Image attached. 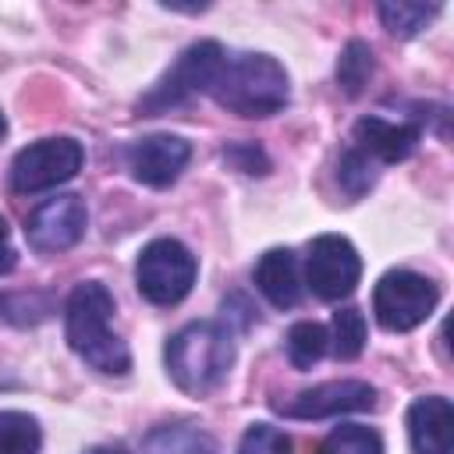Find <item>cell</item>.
I'll use <instances>...</instances> for the list:
<instances>
[{"mask_svg":"<svg viewBox=\"0 0 454 454\" xmlns=\"http://www.w3.org/2000/svg\"><path fill=\"white\" fill-rule=\"evenodd\" d=\"M440 301V287L411 270H390L380 277L376 291H372V312L380 319L383 330L390 333H404L415 330L419 323H426L433 316Z\"/></svg>","mask_w":454,"mask_h":454,"instance_id":"5","label":"cell"},{"mask_svg":"<svg viewBox=\"0 0 454 454\" xmlns=\"http://www.w3.org/2000/svg\"><path fill=\"white\" fill-rule=\"evenodd\" d=\"M43 429L25 411H0V454H39Z\"/></svg>","mask_w":454,"mask_h":454,"instance_id":"18","label":"cell"},{"mask_svg":"<svg viewBox=\"0 0 454 454\" xmlns=\"http://www.w3.org/2000/svg\"><path fill=\"white\" fill-rule=\"evenodd\" d=\"M199 262L177 238H156L138 252L135 284L138 294L153 305H177L195 284Z\"/></svg>","mask_w":454,"mask_h":454,"instance_id":"4","label":"cell"},{"mask_svg":"<svg viewBox=\"0 0 454 454\" xmlns=\"http://www.w3.org/2000/svg\"><path fill=\"white\" fill-rule=\"evenodd\" d=\"M408 440L415 454H450L454 443V408L447 397H415L408 408Z\"/></svg>","mask_w":454,"mask_h":454,"instance_id":"12","label":"cell"},{"mask_svg":"<svg viewBox=\"0 0 454 454\" xmlns=\"http://www.w3.org/2000/svg\"><path fill=\"white\" fill-rule=\"evenodd\" d=\"M85 454H128L124 447H89Z\"/></svg>","mask_w":454,"mask_h":454,"instance_id":"26","label":"cell"},{"mask_svg":"<svg viewBox=\"0 0 454 454\" xmlns=\"http://www.w3.org/2000/svg\"><path fill=\"white\" fill-rule=\"evenodd\" d=\"M372 67H376V64H372L369 43L351 39V43L340 50V60H337V85H340V92H344V96H358V92L369 85Z\"/></svg>","mask_w":454,"mask_h":454,"instance_id":"19","label":"cell"},{"mask_svg":"<svg viewBox=\"0 0 454 454\" xmlns=\"http://www.w3.org/2000/svg\"><path fill=\"white\" fill-rule=\"evenodd\" d=\"M206 92L238 117H270L291 96L287 71L266 53H223Z\"/></svg>","mask_w":454,"mask_h":454,"instance_id":"2","label":"cell"},{"mask_svg":"<svg viewBox=\"0 0 454 454\" xmlns=\"http://www.w3.org/2000/svg\"><path fill=\"white\" fill-rule=\"evenodd\" d=\"M362 277V259L355 245L340 234H319L309 245L305 259V280L323 301H340L358 287Z\"/></svg>","mask_w":454,"mask_h":454,"instance_id":"8","label":"cell"},{"mask_svg":"<svg viewBox=\"0 0 454 454\" xmlns=\"http://www.w3.org/2000/svg\"><path fill=\"white\" fill-rule=\"evenodd\" d=\"M255 287L262 298L277 309H294L301 298V277H298V259L291 248H270L255 262Z\"/></svg>","mask_w":454,"mask_h":454,"instance_id":"14","label":"cell"},{"mask_svg":"<svg viewBox=\"0 0 454 454\" xmlns=\"http://www.w3.org/2000/svg\"><path fill=\"white\" fill-rule=\"evenodd\" d=\"M330 344H333V355L340 362H351V358L362 355V348H365V316H362V309L344 305V309L333 312Z\"/></svg>","mask_w":454,"mask_h":454,"instance_id":"17","label":"cell"},{"mask_svg":"<svg viewBox=\"0 0 454 454\" xmlns=\"http://www.w3.org/2000/svg\"><path fill=\"white\" fill-rule=\"evenodd\" d=\"M337 177H340V188H344L351 199H358V195H365V192L372 188V181H376V163H372L365 153H358V149L351 145V149H344V156H340V163H337Z\"/></svg>","mask_w":454,"mask_h":454,"instance_id":"22","label":"cell"},{"mask_svg":"<svg viewBox=\"0 0 454 454\" xmlns=\"http://www.w3.org/2000/svg\"><path fill=\"white\" fill-rule=\"evenodd\" d=\"M376 11H380L383 28H387L390 35H397V39L419 35V32L440 14L436 4H404V0H397V4H380Z\"/></svg>","mask_w":454,"mask_h":454,"instance_id":"16","label":"cell"},{"mask_svg":"<svg viewBox=\"0 0 454 454\" xmlns=\"http://www.w3.org/2000/svg\"><path fill=\"white\" fill-rule=\"evenodd\" d=\"M220 60H223V46L220 43H213V39L192 43L174 60V67L138 99V110L145 117H156V114H167L170 106H181L195 92H206L213 74H216V67H220Z\"/></svg>","mask_w":454,"mask_h":454,"instance_id":"6","label":"cell"},{"mask_svg":"<svg viewBox=\"0 0 454 454\" xmlns=\"http://www.w3.org/2000/svg\"><path fill=\"white\" fill-rule=\"evenodd\" d=\"M14 262H18V252H14V245H11L7 220L0 216V277H4V273H11V270H14Z\"/></svg>","mask_w":454,"mask_h":454,"instance_id":"25","label":"cell"},{"mask_svg":"<svg viewBox=\"0 0 454 454\" xmlns=\"http://www.w3.org/2000/svg\"><path fill=\"white\" fill-rule=\"evenodd\" d=\"M145 454H216V443L195 426H160L149 433Z\"/></svg>","mask_w":454,"mask_h":454,"instance_id":"15","label":"cell"},{"mask_svg":"<svg viewBox=\"0 0 454 454\" xmlns=\"http://www.w3.org/2000/svg\"><path fill=\"white\" fill-rule=\"evenodd\" d=\"M7 135V121H4V114H0V138Z\"/></svg>","mask_w":454,"mask_h":454,"instance_id":"27","label":"cell"},{"mask_svg":"<svg viewBox=\"0 0 454 454\" xmlns=\"http://www.w3.org/2000/svg\"><path fill=\"white\" fill-rule=\"evenodd\" d=\"M234 362V340L223 323H188L167 340V372L184 394H209Z\"/></svg>","mask_w":454,"mask_h":454,"instance_id":"3","label":"cell"},{"mask_svg":"<svg viewBox=\"0 0 454 454\" xmlns=\"http://www.w3.org/2000/svg\"><path fill=\"white\" fill-rule=\"evenodd\" d=\"M85 227H89L85 199L67 192V195H53L32 209V216L25 220V238L35 252L57 255V252L74 248L85 238Z\"/></svg>","mask_w":454,"mask_h":454,"instance_id":"9","label":"cell"},{"mask_svg":"<svg viewBox=\"0 0 454 454\" xmlns=\"http://www.w3.org/2000/svg\"><path fill=\"white\" fill-rule=\"evenodd\" d=\"M376 408V390L365 380H330L312 390H301L287 404H277L287 419H330V415H351Z\"/></svg>","mask_w":454,"mask_h":454,"instance_id":"10","label":"cell"},{"mask_svg":"<svg viewBox=\"0 0 454 454\" xmlns=\"http://www.w3.org/2000/svg\"><path fill=\"white\" fill-rule=\"evenodd\" d=\"M85 163V149L82 142L57 135V138H39L32 145H25L14 163H11V192L14 195H35L46 188H57L64 181H71Z\"/></svg>","mask_w":454,"mask_h":454,"instance_id":"7","label":"cell"},{"mask_svg":"<svg viewBox=\"0 0 454 454\" xmlns=\"http://www.w3.org/2000/svg\"><path fill=\"white\" fill-rule=\"evenodd\" d=\"M326 348H330V333L319 323L305 319V323H294L287 330V358L294 369H312L326 355Z\"/></svg>","mask_w":454,"mask_h":454,"instance_id":"20","label":"cell"},{"mask_svg":"<svg viewBox=\"0 0 454 454\" xmlns=\"http://www.w3.org/2000/svg\"><path fill=\"white\" fill-rule=\"evenodd\" d=\"M419 124H397L383 117H362L355 124V149L372 163H401L419 145Z\"/></svg>","mask_w":454,"mask_h":454,"instance_id":"13","label":"cell"},{"mask_svg":"<svg viewBox=\"0 0 454 454\" xmlns=\"http://www.w3.org/2000/svg\"><path fill=\"white\" fill-rule=\"evenodd\" d=\"M238 454H291V436L266 426V422H255L245 429L241 443H238Z\"/></svg>","mask_w":454,"mask_h":454,"instance_id":"23","label":"cell"},{"mask_svg":"<svg viewBox=\"0 0 454 454\" xmlns=\"http://www.w3.org/2000/svg\"><path fill=\"white\" fill-rule=\"evenodd\" d=\"M223 160L227 163H234L238 170H245V174H266V156H262V149L259 145H231V149H223Z\"/></svg>","mask_w":454,"mask_h":454,"instance_id":"24","label":"cell"},{"mask_svg":"<svg viewBox=\"0 0 454 454\" xmlns=\"http://www.w3.org/2000/svg\"><path fill=\"white\" fill-rule=\"evenodd\" d=\"M192 160V145L177 135H145L128 149V170L149 188H167L181 177Z\"/></svg>","mask_w":454,"mask_h":454,"instance_id":"11","label":"cell"},{"mask_svg":"<svg viewBox=\"0 0 454 454\" xmlns=\"http://www.w3.org/2000/svg\"><path fill=\"white\" fill-rule=\"evenodd\" d=\"M319 454H383V440L369 426L344 422L326 433V440L319 443Z\"/></svg>","mask_w":454,"mask_h":454,"instance_id":"21","label":"cell"},{"mask_svg":"<svg viewBox=\"0 0 454 454\" xmlns=\"http://www.w3.org/2000/svg\"><path fill=\"white\" fill-rule=\"evenodd\" d=\"M114 316V294L99 280H82L64 305V337L71 351L106 376H124L131 369L128 344L110 326Z\"/></svg>","mask_w":454,"mask_h":454,"instance_id":"1","label":"cell"}]
</instances>
